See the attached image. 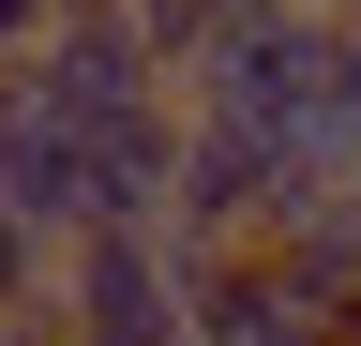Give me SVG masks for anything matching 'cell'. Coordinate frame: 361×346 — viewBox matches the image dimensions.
Here are the masks:
<instances>
[{
	"instance_id": "obj_3",
	"label": "cell",
	"mask_w": 361,
	"mask_h": 346,
	"mask_svg": "<svg viewBox=\"0 0 361 346\" xmlns=\"http://www.w3.org/2000/svg\"><path fill=\"white\" fill-rule=\"evenodd\" d=\"M30 301H45V241L0 211V316H30Z\"/></svg>"
},
{
	"instance_id": "obj_5",
	"label": "cell",
	"mask_w": 361,
	"mask_h": 346,
	"mask_svg": "<svg viewBox=\"0 0 361 346\" xmlns=\"http://www.w3.org/2000/svg\"><path fill=\"white\" fill-rule=\"evenodd\" d=\"M316 16H346V0H316Z\"/></svg>"
},
{
	"instance_id": "obj_4",
	"label": "cell",
	"mask_w": 361,
	"mask_h": 346,
	"mask_svg": "<svg viewBox=\"0 0 361 346\" xmlns=\"http://www.w3.org/2000/svg\"><path fill=\"white\" fill-rule=\"evenodd\" d=\"M331 346H361V286H346V301H331Z\"/></svg>"
},
{
	"instance_id": "obj_2",
	"label": "cell",
	"mask_w": 361,
	"mask_h": 346,
	"mask_svg": "<svg viewBox=\"0 0 361 346\" xmlns=\"http://www.w3.org/2000/svg\"><path fill=\"white\" fill-rule=\"evenodd\" d=\"M121 16H135V46H151L166 75H196V61H211V30L241 16V0H121Z\"/></svg>"
},
{
	"instance_id": "obj_1",
	"label": "cell",
	"mask_w": 361,
	"mask_h": 346,
	"mask_svg": "<svg viewBox=\"0 0 361 346\" xmlns=\"http://www.w3.org/2000/svg\"><path fill=\"white\" fill-rule=\"evenodd\" d=\"M196 346H331V286L286 271V256H211L196 271Z\"/></svg>"
}]
</instances>
